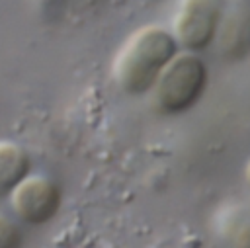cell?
I'll return each instance as SVG.
<instances>
[{"label":"cell","mask_w":250,"mask_h":248,"mask_svg":"<svg viewBox=\"0 0 250 248\" xmlns=\"http://www.w3.org/2000/svg\"><path fill=\"white\" fill-rule=\"evenodd\" d=\"M207 66L205 62L189 53H176L156 76L154 103L162 113H182L189 109L205 92Z\"/></svg>","instance_id":"2"},{"label":"cell","mask_w":250,"mask_h":248,"mask_svg":"<svg viewBox=\"0 0 250 248\" xmlns=\"http://www.w3.org/2000/svg\"><path fill=\"white\" fill-rule=\"evenodd\" d=\"M29 170V154L14 141H0V195H8Z\"/></svg>","instance_id":"6"},{"label":"cell","mask_w":250,"mask_h":248,"mask_svg":"<svg viewBox=\"0 0 250 248\" xmlns=\"http://www.w3.org/2000/svg\"><path fill=\"white\" fill-rule=\"evenodd\" d=\"M219 49L227 57H244L250 51V8L244 2L232 6L225 16L221 12L219 27Z\"/></svg>","instance_id":"5"},{"label":"cell","mask_w":250,"mask_h":248,"mask_svg":"<svg viewBox=\"0 0 250 248\" xmlns=\"http://www.w3.org/2000/svg\"><path fill=\"white\" fill-rule=\"evenodd\" d=\"M178 43L170 31L146 25L133 33L113 62V78L127 94H145L152 88L156 76L176 55Z\"/></svg>","instance_id":"1"},{"label":"cell","mask_w":250,"mask_h":248,"mask_svg":"<svg viewBox=\"0 0 250 248\" xmlns=\"http://www.w3.org/2000/svg\"><path fill=\"white\" fill-rule=\"evenodd\" d=\"M221 0H184L174 20V39L188 51L205 49L217 33Z\"/></svg>","instance_id":"4"},{"label":"cell","mask_w":250,"mask_h":248,"mask_svg":"<svg viewBox=\"0 0 250 248\" xmlns=\"http://www.w3.org/2000/svg\"><path fill=\"white\" fill-rule=\"evenodd\" d=\"M16 217L31 227L49 223L61 209V189L45 176H25L10 193Z\"/></svg>","instance_id":"3"},{"label":"cell","mask_w":250,"mask_h":248,"mask_svg":"<svg viewBox=\"0 0 250 248\" xmlns=\"http://www.w3.org/2000/svg\"><path fill=\"white\" fill-rule=\"evenodd\" d=\"M246 182H248V186H250V162H248V166H246Z\"/></svg>","instance_id":"8"},{"label":"cell","mask_w":250,"mask_h":248,"mask_svg":"<svg viewBox=\"0 0 250 248\" xmlns=\"http://www.w3.org/2000/svg\"><path fill=\"white\" fill-rule=\"evenodd\" d=\"M21 244V232L18 225L0 213V248H14Z\"/></svg>","instance_id":"7"}]
</instances>
